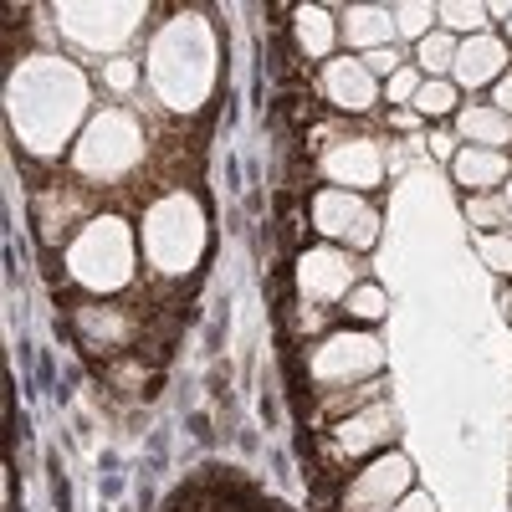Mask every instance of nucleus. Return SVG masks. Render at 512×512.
Returning <instances> with one entry per match:
<instances>
[{
    "instance_id": "20e7f679",
    "label": "nucleus",
    "mask_w": 512,
    "mask_h": 512,
    "mask_svg": "<svg viewBox=\"0 0 512 512\" xmlns=\"http://www.w3.org/2000/svg\"><path fill=\"white\" fill-rule=\"evenodd\" d=\"M67 272L88 292H118L134 277V236L118 216H98L88 231H77L67 246Z\"/></svg>"
},
{
    "instance_id": "7c9ffc66",
    "label": "nucleus",
    "mask_w": 512,
    "mask_h": 512,
    "mask_svg": "<svg viewBox=\"0 0 512 512\" xmlns=\"http://www.w3.org/2000/svg\"><path fill=\"white\" fill-rule=\"evenodd\" d=\"M395 512H436V502L425 497V492H410V497H405V502H400Z\"/></svg>"
},
{
    "instance_id": "9b49d317",
    "label": "nucleus",
    "mask_w": 512,
    "mask_h": 512,
    "mask_svg": "<svg viewBox=\"0 0 512 512\" xmlns=\"http://www.w3.org/2000/svg\"><path fill=\"white\" fill-rule=\"evenodd\" d=\"M390 441H400V410L390 400L364 405V410H354V415H344V420L333 425L338 456H374V451H384Z\"/></svg>"
},
{
    "instance_id": "5701e85b",
    "label": "nucleus",
    "mask_w": 512,
    "mask_h": 512,
    "mask_svg": "<svg viewBox=\"0 0 512 512\" xmlns=\"http://www.w3.org/2000/svg\"><path fill=\"white\" fill-rule=\"evenodd\" d=\"M420 118H441V113H461L456 108V82H446V77H425V88L415 93V103H410Z\"/></svg>"
},
{
    "instance_id": "0eeeda50",
    "label": "nucleus",
    "mask_w": 512,
    "mask_h": 512,
    "mask_svg": "<svg viewBox=\"0 0 512 512\" xmlns=\"http://www.w3.org/2000/svg\"><path fill=\"white\" fill-rule=\"evenodd\" d=\"M313 379L328 384V390H359V384H374L384 369V344L374 333H333L313 349Z\"/></svg>"
},
{
    "instance_id": "ddd939ff",
    "label": "nucleus",
    "mask_w": 512,
    "mask_h": 512,
    "mask_svg": "<svg viewBox=\"0 0 512 512\" xmlns=\"http://www.w3.org/2000/svg\"><path fill=\"white\" fill-rule=\"evenodd\" d=\"M323 93L333 108H344V113H369L379 103V82L369 77L364 57H333L323 67Z\"/></svg>"
},
{
    "instance_id": "72a5a7b5",
    "label": "nucleus",
    "mask_w": 512,
    "mask_h": 512,
    "mask_svg": "<svg viewBox=\"0 0 512 512\" xmlns=\"http://www.w3.org/2000/svg\"><path fill=\"white\" fill-rule=\"evenodd\" d=\"M507 31H512V16H507Z\"/></svg>"
},
{
    "instance_id": "423d86ee",
    "label": "nucleus",
    "mask_w": 512,
    "mask_h": 512,
    "mask_svg": "<svg viewBox=\"0 0 512 512\" xmlns=\"http://www.w3.org/2000/svg\"><path fill=\"white\" fill-rule=\"evenodd\" d=\"M144 6H88V0H77V6H57V21H62V36L82 52H98V57H118L134 31L144 26Z\"/></svg>"
},
{
    "instance_id": "6ab92c4d",
    "label": "nucleus",
    "mask_w": 512,
    "mask_h": 512,
    "mask_svg": "<svg viewBox=\"0 0 512 512\" xmlns=\"http://www.w3.org/2000/svg\"><path fill=\"white\" fill-rule=\"evenodd\" d=\"M492 21V6H466V0H446V6H436V26L451 31V36H482Z\"/></svg>"
},
{
    "instance_id": "393cba45",
    "label": "nucleus",
    "mask_w": 512,
    "mask_h": 512,
    "mask_svg": "<svg viewBox=\"0 0 512 512\" xmlns=\"http://www.w3.org/2000/svg\"><path fill=\"white\" fill-rule=\"evenodd\" d=\"M477 251L482 262L502 277H512V231H492V236H477Z\"/></svg>"
},
{
    "instance_id": "4468645a",
    "label": "nucleus",
    "mask_w": 512,
    "mask_h": 512,
    "mask_svg": "<svg viewBox=\"0 0 512 512\" xmlns=\"http://www.w3.org/2000/svg\"><path fill=\"white\" fill-rule=\"evenodd\" d=\"M451 77H456V88H482V82H492V88H497V82L507 77V47H502V36H492V31L466 36L461 52H456Z\"/></svg>"
},
{
    "instance_id": "c85d7f7f",
    "label": "nucleus",
    "mask_w": 512,
    "mask_h": 512,
    "mask_svg": "<svg viewBox=\"0 0 512 512\" xmlns=\"http://www.w3.org/2000/svg\"><path fill=\"white\" fill-rule=\"evenodd\" d=\"M425 154H431V159H456L461 149H456V139H451V134H441V128H436V134L425 139Z\"/></svg>"
},
{
    "instance_id": "f3484780",
    "label": "nucleus",
    "mask_w": 512,
    "mask_h": 512,
    "mask_svg": "<svg viewBox=\"0 0 512 512\" xmlns=\"http://www.w3.org/2000/svg\"><path fill=\"white\" fill-rule=\"evenodd\" d=\"M456 180L466 185V190H492V185H507L512 180V169H507V154L502 149H472L466 144L461 154H456Z\"/></svg>"
},
{
    "instance_id": "c756f323",
    "label": "nucleus",
    "mask_w": 512,
    "mask_h": 512,
    "mask_svg": "<svg viewBox=\"0 0 512 512\" xmlns=\"http://www.w3.org/2000/svg\"><path fill=\"white\" fill-rule=\"evenodd\" d=\"M492 108H497V113H507V118H512V72H507V77H502V82H497V88H492Z\"/></svg>"
},
{
    "instance_id": "bb28decb",
    "label": "nucleus",
    "mask_w": 512,
    "mask_h": 512,
    "mask_svg": "<svg viewBox=\"0 0 512 512\" xmlns=\"http://www.w3.org/2000/svg\"><path fill=\"white\" fill-rule=\"evenodd\" d=\"M103 82H108L113 93H128V88H134V82H139V67L128 62V57H113V62L103 67Z\"/></svg>"
},
{
    "instance_id": "dca6fc26",
    "label": "nucleus",
    "mask_w": 512,
    "mask_h": 512,
    "mask_svg": "<svg viewBox=\"0 0 512 512\" xmlns=\"http://www.w3.org/2000/svg\"><path fill=\"white\" fill-rule=\"evenodd\" d=\"M456 134L472 144V149H507L512 144V118L497 113L492 103L487 108L477 103V108H461L456 113Z\"/></svg>"
},
{
    "instance_id": "f257e3e1",
    "label": "nucleus",
    "mask_w": 512,
    "mask_h": 512,
    "mask_svg": "<svg viewBox=\"0 0 512 512\" xmlns=\"http://www.w3.org/2000/svg\"><path fill=\"white\" fill-rule=\"evenodd\" d=\"M11 128L31 154H62L72 128L88 118V82L62 57H31L11 77Z\"/></svg>"
},
{
    "instance_id": "f03ea898",
    "label": "nucleus",
    "mask_w": 512,
    "mask_h": 512,
    "mask_svg": "<svg viewBox=\"0 0 512 512\" xmlns=\"http://www.w3.org/2000/svg\"><path fill=\"white\" fill-rule=\"evenodd\" d=\"M149 82L175 113H195L210 98V88H216V36L200 16H180L154 36Z\"/></svg>"
},
{
    "instance_id": "b1692460",
    "label": "nucleus",
    "mask_w": 512,
    "mask_h": 512,
    "mask_svg": "<svg viewBox=\"0 0 512 512\" xmlns=\"http://www.w3.org/2000/svg\"><path fill=\"white\" fill-rule=\"evenodd\" d=\"M344 308H349V318H359V323H379L384 313H390V297H384L374 282H359V287L344 297Z\"/></svg>"
},
{
    "instance_id": "a878e982",
    "label": "nucleus",
    "mask_w": 512,
    "mask_h": 512,
    "mask_svg": "<svg viewBox=\"0 0 512 512\" xmlns=\"http://www.w3.org/2000/svg\"><path fill=\"white\" fill-rule=\"evenodd\" d=\"M420 88H425V77H420V67H400V72H395L390 82H384V98H390L395 108H410Z\"/></svg>"
},
{
    "instance_id": "4be33fe9",
    "label": "nucleus",
    "mask_w": 512,
    "mask_h": 512,
    "mask_svg": "<svg viewBox=\"0 0 512 512\" xmlns=\"http://www.w3.org/2000/svg\"><path fill=\"white\" fill-rule=\"evenodd\" d=\"M395 11V36L400 41H425L436 31V6H425V0H405V6H390Z\"/></svg>"
},
{
    "instance_id": "a211bd4d",
    "label": "nucleus",
    "mask_w": 512,
    "mask_h": 512,
    "mask_svg": "<svg viewBox=\"0 0 512 512\" xmlns=\"http://www.w3.org/2000/svg\"><path fill=\"white\" fill-rule=\"evenodd\" d=\"M338 41V21L328 6H297V47L308 57H328Z\"/></svg>"
},
{
    "instance_id": "9d476101",
    "label": "nucleus",
    "mask_w": 512,
    "mask_h": 512,
    "mask_svg": "<svg viewBox=\"0 0 512 512\" xmlns=\"http://www.w3.org/2000/svg\"><path fill=\"white\" fill-rule=\"evenodd\" d=\"M359 287V267L349 251L338 246H313L303 251V262H297V292H303V303H333V297H349Z\"/></svg>"
},
{
    "instance_id": "f8f14e48",
    "label": "nucleus",
    "mask_w": 512,
    "mask_h": 512,
    "mask_svg": "<svg viewBox=\"0 0 512 512\" xmlns=\"http://www.w3.org/2000/svg\"><path fill=\"white\" fill-rule=\"evenodd\" d=\"M323 175L333 180V190H369L384 180V154L369 139H344L323 154Z\"/></svg>"
},
{
    "instance_id": "473e14b6",
    "label": "nucleus",
    "mask_w": 512,
    "mask_h": 512,
    "mask_svg": "<svg viewBox=\"0 0 512 512\" xmlns=\"http://www.w3.org/2000/svg\"><path fill=\"white\" fill-rule=\"evenodd\" d=\"M502 195H507V205H512V180H507V185H502Z\"/></svg>"
},
{
    "instance_id": "aec40b11",
    "label": "nucleus",
    "mask_w": 512,
    "mask_h": 512,
    "mask_svg": "<svg viewBox=\"0 0 512 512\" xmlns=\"http://www.w3.org/2000/svg\"><path fill=\"white\" fill-rule=\"evenodd\" d=\"M466 221H472L482 236H492V231H507V221H512V205H507V195H492V190H482V195H472V200H466Z\"/></svg>"
},
{
    "instance_id": "7ed1b4c3",
    "label": "nucleus",
    "mask_w": 512,
    "mask_h": 512,
    "mask_svg": "<svg viewBox=\"0 0 512 512\" xmlns=\"http://www.w3.org/2000/svg\"><path fill=\"white\" fill-rule=\"evenodd\" d=\"M144 251H149V262L169 277H180L200 262V251H205V216H200V205L195 195H164L159 205H149V216H144Z\"/></svg>"
},
{
    "instance_id": "2f4dec72",
    "label": "nucleus",
    "mask_w": 512,
    "mask_h": 512,
    "mask_svg": "<svg viewBox=\"0 0 512 512\" xmlns=\"http://www.w3.org/2000/svg\"><path fill=\"white\" fill-rule=\"evenodd\" d=\"M395 128H405V134H415V128H420V113H415V108H395Z\"/></svg>"
},
{
    "instance_id": "1a4fd4ad",
    "label": "nucleus",
    "mask_w": 512,
    "mask_h": 512,
    "mask_svg": "<svg viewBox=\"0 0 512 512\" xmlns=\"http://www.w3.org/2000/svg\"><path fill=\"white\" fill-rule=\"evenodd\" d=\"M313 221L328 241L349 246V251H369L379 241V210L364 205L354 190H318L313 195Z\"/></svg>"
},
{
    "instance_id": "2eb2a0df",
    "label": "nucleus",
    "mask_w": 512,
    "mask_h": 512,
    "mask_svg": "<svg viewBox=\"0 0 512 512\" xmlns=\"http://www.w3.org/2000/svg\"><path fill=\"white\" fill-rule=\"evenodd\" d=\"M338 36H344L359 57H369V52L395 41V11L390 6H349L344 21H338Z\"/></svg>"
},
{
    "instance_id": "39448f33",
    "label": "nucleus",
    "mask_w": 512,
    "mask_h": 512,
    "mask_svg": "<svg viewBox=\"0 0 512 512\" xmlns=\"http://www.w3.org/2000/svg\"><path fill=\"white\" fill-rule=\"evenodd\" d=\"M144 159V134H139V118L134 113H98L88 128H82V139L72 149V164L82 169L88 180H123L128 169Z\"/></svg>"
},
{
    "instance_id": "6e6552de",
    "label": "nucleus",
    "mask_w": 512,
    "mask_h": 512,
    "mask_svg": "<svg viewBox=\"0 0 512 512\" xmlns=\"http://www.w3.org/2000/svg\"><path fill=\"white\" fill-rule=\"evenodd\" d=\"M415 466H410V456H400V451H384V456H374L364 472L349 482V492H344V512H395L415 487Z\"/></svg>"
},
{
    "instance_id": "412c9836",
    "label": "nucleus",
    "mask_w": 512,
    "mask_h": 512,
    "mask_svg": "<svg viewBox=\"0 0 512 512\" xmlns=\"http://www.w3.org/2000/svg\"><path fill=\"white\" fill-rule=\"evenodd\" d=\"M456 52H461V41L451 36V31H431L420 41V72H431V77H441V72H451L456 67Z\"/></svg>"
},
{
    "instance_id": "cd10ccee",
    "label": "nucleus",
    "mask_w": 512,
    "mask_h": 512,
    "mask_svg": "<svg viewBox=\"0 0 512 512\" xmlns=\"http://www.w3.org/2000/svg\"><path fill=\"white\" fill-rule=\"evenodd\" d=\"M364 67H369V77H379V72H384V77H395L405 62H400V52H395V47H379V52H369V57H364Z\"/></svg>"
}]
</instances>
